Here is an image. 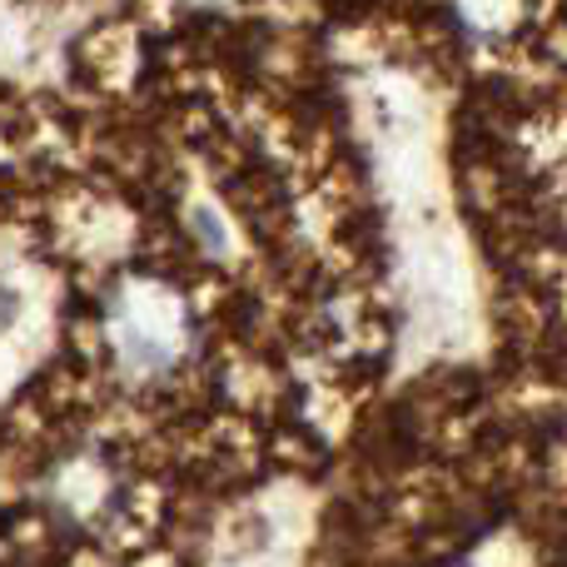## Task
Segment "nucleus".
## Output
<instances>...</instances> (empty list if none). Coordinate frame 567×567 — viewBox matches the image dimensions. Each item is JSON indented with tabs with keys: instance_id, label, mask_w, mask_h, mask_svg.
Here are the masks:
<instances>
[{
	"instance_id": "nucleus-1",
	"label": "nucleus",
	"mask_w": 567,
	"mask_h": 567,
	"mask_svg": "<svg viewBox=\"0 0 567 567\" xmlns=\"http://www.w3.org/2000/svg\"><path fill=\"white\" fill-rule=\"evenodd\" d=\"M16 303H20V299L6 289V284H0V333H6L10 323H16Z\"/></svg>"
}]
</instances>
